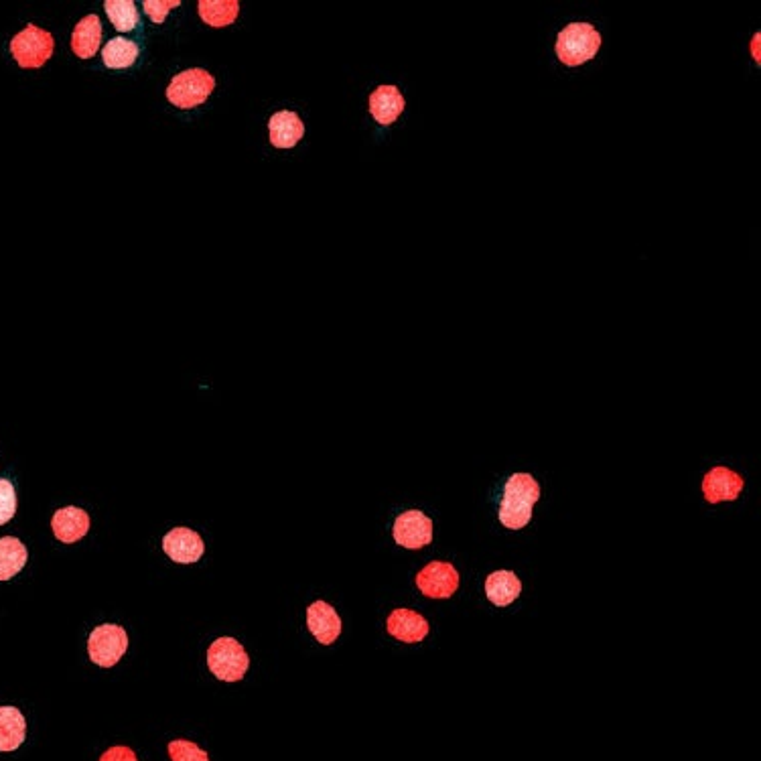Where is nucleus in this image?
Returning <instances> with one entry per match:
<instances>
[{
    "mask_svg": "<svg viewBox=\"0 0 761 761\" xmlns=\"http://www.w3.org/2000/svg\"><path fill=\"white\" fill-rule=\"evenodd\" d=\"M540 500V486L530 473H514L504 490V500L500 506V522L510 530L524 528L536 502Z\"/></svg>",
    "mask_w": 761,
    "mask_h": 761,
    "instance_id": "1",
    "label": "nucleus"
},
{
    "mask_svg": "<svg viewBox=\"0 0 761 761\" xmlns=\"http://www.w3.org/2000/svg\"><path fill=\"white\" fill-rule=\"evenodd\" d=\"M214 90H216V78L201 67H193V69H187V72L177 74L171 80L165 96L173 106L191 110L210 100Z\"/></svg>",
    "mask_w": 761,
    "mask_h": 761,
    "instance_id": "2",
    "label": "nucleus"
},
{
    "mask_svg": "<svg viewBox=\"0 0 761 761\" xmlns=\"http://www.w3.org/2000/svg\"><path fill=\"white\" fill-rule=\"evenodd\" d=\"M601 35L595 31L593 25L589 23H571L567 25L557 39V55L559 59L569 65L577 67L583 65L585 61L593 59L597 51L601 49Z\"/></svg>",
    "mask_w": 761,
    "mask_h": 761,
    "instance_id": "3",
    "label": "nucleus"
},
{
    "mask_svg": "<svg viewBox=\"0 0 761 761\" xmlns=\"http://www.w3.org/2000/svg\"><path fill=\"white\" fill-rule=\"evenodd\" d=\"M207 666L224 682H240L250 668V658L238 640L222 636L207 650Z\"/></svg>",
    "mask_w": 761,
    "mask_h": 761,
    "instance_id": "4",
    "label": "nucleus"
},
{
    "mask_svg": "<svg viewBox=\"0 0 761 761\" xmlns=\"http://www.w3.org/2000/svg\"><path fill=\"white\" fill-rule=\"evenodd\" d=\"M53 51H55L53 35L35 25H27L11 41V53L23 69L43 67L51 59Z\"/></svg>",
    "mask_w": 761,
    "mask_h": 761,
    "instance_id": "5",
    "label": "nucleus"
},
{
    "mask_svg": "<svg viewBox=\"0 0 761 761\" xmlns=\"http://www.w3.org/2000/svg\"><path fill=\"white\" fill-rule=\"evenodd\" d=\"M128 650V634L116 624L98 626L88 640V654L100 668H112Z\"/></svg>",
    "mask_w": 761,
    "mask_h": 761,
    "instance_id": "6",
    "label": "nucleus"
},
{
    "mask_svg": "<svg viewBox=\"0 0 761 761\" xmlns=\"http://www.w3.org/2000/svg\"><path fill=\"white\" fill-rule=\"evenodd\" d=\"M417 587L425 597L449 599L459 589V571L451 563L433 561L419 571Z\"/></svg>",
    "mask_w": 761,
    "mask_h": 761,
    "instance_id": "7",
    "label": "nucleus"
},
{
    "mask_svg": "<svg viewBox=\"0 0 761 761\" xmlns=\"http://www.w3.org/2000/svg\"><path fill=\"white\" fill-rule=\"evenodd\" d=\"M394 540L396 544L419 550L433 542V520L421 510H408L400 514L394 522Z\"/></svg>",
    "mask_w": 761,
    "mask_h": 761,
    "instance_id": "8",
    "label": "nucleus"
},
{
    "mask_svg": "<svg viewBox=\"0 0 761 761\" xmlns=\"http://www.w3.org/2000/svg\"><path fill=\"white\" fill-rule=\"evenodd\" d=\"M163 550L171 561L181 565H191L203 557L205 544H203V538L195 530L179 526L165 534Z\"/></svg>",
    "mask_w": 761,
    "mask_h": 761,
    "instance_id": "9",
    "label": "nucleus"
},
{
    "mask_svg": "<svg viewBox=\"0 0 761 761\" xmlns=\"http://www.w3.org/2000/svg\"><path fill=\"white\" fill-rule=\"evenodd\" d=\"M745 488L743 477L729 467H713L703 479V494L709 504L733 502Z\"/></svg>",
    "mask_w": 761,
    "mask_h": 761,
    "instance_id": "10",
    "label": "nucleus"
},
{
    "mask_svg": "<svg viewBox=\"0 0 761 761\" xmlns=\"http://www.w3.org/2000/svg\"><path fill=\"white\" fill-rule=\"evenodd\" d=\"M386 630L392 638L404 644H417L429 636V621L412 609H394L386 619Z\"/></svg>",
    "mask_w": 761,
    "mask_h": 761,
    "instance_id": "11",
    "label": "nucleus"
},
{
    "mask_svg": "<svg viewBox=\"0 0 761 761\" xmlns=\"http://www.w3.org/2000/svg\"><path fill=\"white\" fill-rule=\"evenodd\" d=\"M307 628L319 644L329 646L341 636V617L329 603L319 599L307 609Z\"/></svg>",
    "mask_w": 761,
    "mask_h": 761,
    "instance_id": "12",
    "label": "nucleus"
},
{
    "mask_svg": "<svg viewBox=\"0 0 761 761\" xmlns=\"http://www.w3.org/2000/svg\"><path fill=\"white\" fill-rule=\"evenodd\" d=\"M268 136L270 145L276 149H293L299 145L305 136V124L297 116V112L281 110L270 116L268 120Z\"/></svg>",
    "mask_w": 761,
    "mask_h": 761,
    "instance_id": "13",
    "label": "nucleus"
},
{
    "mask_svg": "<svg viewBox=\"0 0 761 761\" xmlns=\"http://www.w3.org/2000/svg\"><path fill=\"white\" fill-rule=\"evenodd\" d=\"M90 516L86 510L76 508V506H67L61 508L53 514L51 518V528L57 540L65 544H74L82 540L90 532Z\"/></svg>",
    "mask_w": 761,
    "mask_h": 761,
    "instance_id": "14",
    "label": "nucleus"
},
{
    "mask_svg": "<svg viewBox=\"0 0 761 761\" xmlns=\"http://www.w3.org/2000/svg\"><path fill=\"white\" fill-rule=\"evenodd\" d=\"M406 100L396 86H380L370 96V114L376 122L388 126L404 112Z\"/></svg>",
    "mask_w": 761,
    "mask_h": 761,
    "instance_id": "15",
    "label": "nucleus"
},
{
    "mask_svg": "<svg viewBox=\"0 0 761 761\" xmlns=\"http://www.w3.org/2000/svg\"><path fill=\"white\" fill-rule=\"evenodd\" d=\"M27 739V721L17 707H0V751H17Z\"/></svg>",
    "mask_w": 761,
    "mask_h": 761,
    "instance_id": "16",
    "label": "nucleus"
},
{
    "mask_svg": "<svg viewBox=\"0 0 761 761\" xmlns=\"http://www.w3.org/2000/svg\"><path fill=\"white\" fill-rule=\"evenodd\" d=\"M100 45H102V23L98 15H88L74 29L72 51L80 59H90L98 53Z\"/></svg>",
    "mask_w": 761,
    "mask_h": 761,
    "instance_id": "17",
    "label": "nucleus"
},
{
    "mask_svg": "<svg viewBox=\"0 0 761 761\" xmlns=\"http://www.w3.org/2000/svg\"><path fill=\"white\" fill-rule=\"evenodd\" d=\"M522 593V581L512 571H496L486 579V595L498 607L512 605Z\"/></svg>",
    "mask_w": 761,
    "mask_h": 761,
    "instance_id": "18",
    "label": "nucleus"
},
{
    "mask_svg": "<svg viewBox=\"0 0 761 761\" xmlns=\"http://www.w3.org/2000/svg\"><path fill=\"white\" fill-rule=\"evenodd\" d=\"M29 561L27 546L15 536L0 538V581H9L19 575Z\"/></svg>",
    "mask_w": 761,
    "mask_h": 761,
    "instance_id": "19",
    "label": "nucleus"
},
{
    "mask_svg": "<svg viewBox=\"0 0 761 761\" xmlns=\"http://www.w3.org/2000/svg\"><path fill=\"white\" fill-rule=\"evenodd\" d=\"M199 17L214 29L230 27L240 15V0H199Z\"/></svg>",
    "mask_w": 761,
    "mask_h": 761,
    "instance_id": "20",
    "label": "nucleus"
},
{
    "mask_svg": "<svg viewBox=\"0 0 761 761\" xmlns=\"http://www.w3.org/2000/svg\"><path fill=\"white\" fill-rule=\"evenodd\" d=\"M102 57H104L106 67L126 69V67L134 65V61L138 57V45L130 39L116 37V39H110L106 43V47H102Z\"/></svg>",
    "mask_w": 761,
    "mask_h": 761,
    "instance_id": "21",
    "label": "nucleus"
},
{
    "mask_svg": "<svg viewBox=\"0 0 761 761\" xmlns=\"http://www.w3.org/2000/svg\"><path fill=\"white\" fill-rule=\"evenodd\" d=\"M104 11L118 33H130L138 25V11L134 0H106Z\"/></svg>",
    "mask_w": 761,
    "mask_h": 761,
    "instance_id": "22",
    "label": "nucleus"
},
{
    "mask_svg": "<svg viewBox=\"0 0 761 761\" xmlns=\"http://www.w3.org/2000/svg\"><path fill=\"white\" fill-rule=\"evenodd\" d=\"M171 761H210V755L203 751L197 743L187 739H175L167 745Z\"/></svg>",
    "mask_w": 761,
    "mask_h": 761,
    "instance_id": "23",
    "label": "nucleus"
},
{
    "mask_svg": "<svg viewBox=\"0 0 761 761\" xmlns=\"http://www.w3.org/2000/svg\"><path fill=\"white\" fill-rule=\"evenodd\" d=\"M17 514V492L9 479H0V526H5Z\"/></svg>",
    "mask_w": 761,
    "mask_h": 761,
    "instance_id": "24",
    "label": "nucleus"
},
{
    "mask_svg": "<svg viewBox=\"0 0 761 761\" xmlns=\"http://www.w3.org/2000/svg\"><path fill=\"white\" fill-rule=\"evenodd\" d=\"M181 7V0H145L143 3V9L147 11L149 19L157 25L165 23L169 11Z\"/></svg>",
    "mask_w": 761,
    "mask_h": 761,
    "instance_id": "25",
    "label": "nucleus"
},
{
    "mask_svg": "<svg viewBox=\"0 0 761 761\" xmlns=\"http://www.w3.org/2000/svg\"><path fill=\"white\" fill-rule=\"evenodd\" d=\"M100 761H138V757L130 747L116 745V747H110L108 751H104Z\"/></svg>",
    "mask_w": 761,
    "mask_h": 761,
    "instance_id": "26",
    "label": "nucleus"
}]
</instances>
